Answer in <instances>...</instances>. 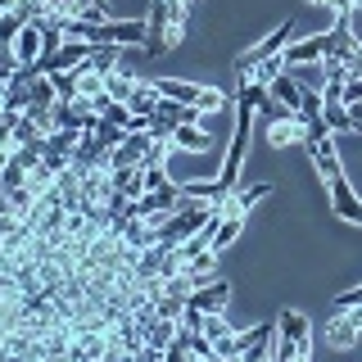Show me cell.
Returning a JSON list of instances; mask_svg holds the SVG:
<instances>
[{"label":"cell","instance_id":"cell-17","mask_svg":"<svg viewBox=\"0 0 362 362\" xmlns=\"http://www.w3.org/2000/svg\"><path fill=\"white\" fill-rule=\"evenodd\" d=\"M290 73L299 77L303 90H326V64H322V59H317V64H294Z\"/></svg>","mask_w":362,"mask_h":362},{"label":"cell","instance_id":"cell-12","mask_svg":"<svg viewBox=\"0 0 362 362\" xmlns=\"http://www.w3.org/2000/svg\"><path fill=\"white\" fill-rule=\"evenodd\" d=\"M109 186H113V195H122V199H141L145 190V163H132V168H113L109 173Z\"/></svg>","mask_w":362,"mask_h":362},{"label":"cell","instance_id":"cell-4","mask_svg":"<svg viewBox=\"0 0 362 362\" xmlns=\"http://www.w3.org/2000/svg\"><path fill=\"white\" fill-rule=\"evenodd\" d=\"M362 335V303H335L331 326H326V344L331 349H354Z\"/></svg>","mask_w":362,"mask_h":362},{"label":"cell","instance_id":"cell-25","mask_svg":"<svg viewBox=\"0 0 362 362\" xmlns=\"http://www.w3.org/2000/svg\"><path fill=\"white\" fill-rule=\"evenodd\" d=\"M303 5H322V0H303Z\"/></svg>","mask_w":362,"mask_h":362},{"label":"cell","instance_id":"cell-1","mask_svg":"<svg viewBox=\"0 0 362 362\" xmlns=\"http://www.w3.org/2000/svg\"><path fill=\"white\" fill-rule=\"evenodd\" d=\"M190 0H154V9H150V32H145V54L150 59H158V54H168V50H177L181 37H186V28H190Z\"/></svg>","mask_w":362,"mask_h":362},{"label":"cell","instance_id":"cell-10","mask_svg":"<svg viewBox=\"0 0 362 362\" xmlns=\"http://www.w3.org/2000/svg\"><path fill=\"white\" fill-rule=\"evenodd\" d=\"M358 37H354V14H335V28L326 32V59H349L358 50Z\"/></svg>","mask_w":362,"mask_h":362},{"label":"cell","instance_id":"cell-16","mask_svg":"<svg viewBox=\"0 0 362 362\" xmlns=\"http://www.w3.org/2000/svg\"><path fill=\"white\" fill-rule=\"evenodd\" d=\"M173 145H177V150H195L199 154V150H209L213 141H209V132H204L199 122H181V127L173 132Z\"/></svg>","mask_w":362,"mask_h":362},{"label":"cell","instance_id":"cell-2","mask_svg":"<svg viewBox=\"0 0 362 362\" xmlns=\"http://www.w3.org/2000/svg\"><path fill=\"white\" fill-rule=\"evenodd\" d=\"M276 358L281 362H308L313 358V322L303 313L286 308L276 317Z\"/></svg>","mask_w":362,"mask_h":362},{"label":"cell","instance_id":"cell-21","mask_svg":"<svg viewBox=\"0 0 362 362\" xmlns=\"http://www.w3.org/2000/svg\"><path fill=\"white\" fill-rule=\"evenodd\" d=\"M326 9H331V14H358L362 9V0H322Z\"/></svg>","mask_w":362,"mask_h":362},{"label":"cell","instance_id":"cell-5","mask_svg":"<svg viewBox=\"0 0 362 362\" xmlns=\"http://www.w3.org/2000/svg\"><path fill=\"white\" fill-rule=\"evenodd\" d=\"M326 190H331V213H335V218H339V222H349V226H362V195H358L354 186H349L344 168L326 177Z\"/></svg>","mask_w":362,"mask_h":362},{"label":"cell","instance_id":"cell-13","mask_svg":"<svg viewBox=\"0 0 362 362\" xmlns=\"http://www.w3.org/2000/svg\"><path fill=\"white\" fill-rule=\"evenodd\" d=\"M41 50H45V32H41V23H28V28L14 37V59L18 68H32L41 59Z\"/></svg>","mask_w":362,"mask_h":362},{"label":"cell","instance_id":"cell-22","mask_svg":"<svg viewBox=\"0 0 362 362\" xmlns=\"http://www.w3.org/2000/svg\"><path fill=\"white\" fill-rule=\"evenodd\" d=\"M339 64H344V82H349V77H362V45L349 54V59H339Z\"/></svg>","mask_w":362,"mask_h":362},{"label":"cell","instance_id":"cell-23","mask_svg":"<svg viewBox=\"0 0 362 362\" xmlns=\"http://www.w3.org/2000/svg\"><path fill=\"white\" fill-rule=\"evenodd\" d=\"M339 100H344V105L349 100H362V77H349V82L339 86Z\"/></svg>","mask_w":362,"mask_h":362},{"label":"cell","instance_id":"cell-6","mask_svg":"<svg viewBox=\"0 0 362 362\" xmlns=\"http://www.w3.org/2000/svg\"><path fill=\"white\" fill-rule=\"evenodd\" d=\"M290 37H294V18H286V23H276V32H267L263 41L254 45V50H245L240 59H235V73H249L254 64H263V59H272V54H286V45H290Z\"/></svg>","mask_w":362,"mask_h":362},{"label":"cell","instance_id":"cell-9","mask_svg":"<svg viewBox=\"0 0 362 362\" xmlns=\"http://www.w3.org/2000/svg\"><path fill=\"white\" fill-rule=\"evenodd\" d=\"M226 299H231V286L222 276H204L195 290H190L186 303H195L199 313H226Z\"/></svg>","mask_w":362,"mask_h":362},{"label":"cell","instance_id":"cell-18","mask_svg":"<svg viewBox=\"0 0 362 362\" xmlns=\"http://www.w3.org/2000/svg\"><path fill=\"white\" fill-rule=\"evenodd\" d=\"M136 82H141V77L122 73V68H109V82H105V90H109L113 100H122V105H127V100H132V90H136Z\"/></svg>","mask_w":362,"mask_h":362},{"label":"cell","instance_id":"cell-24","mask_svg":"<svg viewBox=\"0 0 362 362\" xmlns=\"http://www.w3.org/2000/svg\"><path fill=\"white\" fill-rule=\"evenodd\" d=\"M349 127H354V132H362V100H349Z\"/></svg>","mask_w":362,"mask_h":362},{"label":"cell","instance_id":"cell-15","mask_svg":"<svg viewBox=\"0 0 362 362\" xmlns=\"http://www.w3.org/2000/svg\"><path fill=\"white\" fill-rule=\"evenodd\" d=\"M317 59H326V32L286 45V68H294V64H317Z\"/></svg>","mask_w":362,"mask_h":362},{"label":"cell","instance_id":"cell-3","mask_svg":"<svg viewBox=\"0 0 362 362\" xmlns=\"http://www.w3.org/2000/svg\"><path fill=\"white\" fill-rule=\"evenodd\" d=\"M158 95L163 100H177V105H199V109H226L231 100H226V90H218V86H199V82H181V77H158Z\"/></svg>","mask_w":362,"mask_h":362},{"label":"cell","instance_id":"cell-19","mask_svg":"<svg viewBox=\"0 0 362 362\" xmlns=\"http://www.w3.org/2000/svg\"><path fill=\"white\" fill-rule=\"evenodd\" d=\"M286 73V54H272V59H263V64H254L245 77H254L258 86H272V77H281Z\"/></svg>","mask_w":362,"mask_h":362},{"label":"cell","instance_id":"cell-11","mask_svg":"<svg viewBox=\"0 0 362 362\" xmlns=\"http://www.w3.org/2000/svg\"><path fill=\"white\" fill-rule=\"evenodd\" d=\"M177 331H181L177 317H154L150 331H145V354H141V358H150V362L168 358V344H173V335H177Z\"/></svg>","mask_w":362,"mask_h":362},{"label":"cell","instance_id":"cell-20","mask_svg":"<svg viewBox=\"0 0 362 362\" xmlns=\"http://www.w3.org/2000/svg\"><path fill=\"white\" fill-rule=\"evenodd\" d=\"M50 82H54V90H59V100H77V77H73V68L50 73Z\"/></svg>","mask_w":362,"mask_h":362},{"label":"cell","instance_id":"cell-14","mask_svg":"<svg viewBox=\"0 0 362 362\" xmlns=\"http://www.w3.org/2000/svg\"><path fill=\"white\" fill-rule=\"evenodd\" d=\"M267 95L276 100L281 109H290V113H299V105H303V86H299V77L290 73H281V77H272V86H267Z\"/></svg>","mask_w":362,"mask_h":362},{"label":"cell","instance_id":"cell-7","mask_svg":"<svg viewBox=\"0 0 362 362\" xmlns=\"http://www.w3.org/2000/svg\"><path fill=\"white\" fill-rule=\"evenodd\" d=\"M235 358H276V322H258L254 331H235Z\"/></svg>","mask_w":362,"mask_h":362},{"label":"cell","instance_id":"cell-8","mask_svg":"<svg viewBox=\"0 0 362 362\" xmlns=\"http://www.w3.org/2000/svg\"><path fill=\"white\" fill-rule=\"evenodd\" d=\"M303 136H308V122H303L299 113L281 109L276 118H272V127H267V145H272V150H290V145L303 150Z\"/></svg>","mask_w":362,"mask_h":362}]
</instances>
